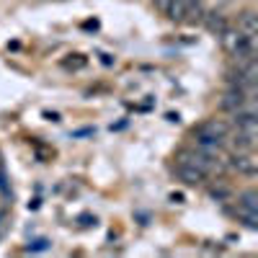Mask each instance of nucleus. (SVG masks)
I'll use <instances>...</instances> for the list:
<instances>
[{
  "label": "nucleus",
  "mask_w": 258,
  "mask_h": 258,
  "mask_svg": "<svg viewBox=\"0 0 258 258\" xmlns=\"http://www.w3.org/2000/svg\"><path fill=\"white\" fill-rule=\"evenodd\" d=\"M220 39H222V44H225V49H227L230 57L240 59V62L255 59V57H253V54H255V39H253V36H245V34H240V31H230V29H227Z\"/></svg>",
  "instance_id": "1"
},
{
  "label": "nucleus",
  "mask_w": 258,
  "mask_h": 258,
  "mask_svg": "<svg viewBox=\"0 0 258 258\" xmlns=\"http://www.w3.org/2000/svg\"><path fill=\"white\" fill-rule=\"evenodd\" d=\"M197 140H199V147L202 150H220L222 142L227 140V124L225 121H217V119H209L204 121L199 129H197Z\"/></svg>",
  "instance_id": "2"
},
{
  "label": "nucleus",
  "mask_w": 258,
  "mask_h": 258,
  "mask_svg": "<svg viewBox=\"0 0 258 258\" xmlns=\"http://www.w3.org/2000/svg\"><path fill=\"white\" fill-rule=\"evenodd\" d=\"M248 101H250V98H248V91H243V88H238V85H235L232 91L225 93L222 109H227V111H240V109H245Z\"/></svg>",
  "instance_id": "3"
},
{
  "label": "nucleus",
  "mask_w": 258,
  "mask_h": 258,
  "mask_svg": "<svg viewBox=\"0 0 258 258\" xmlns=\"http://www.w3.org/2000/svg\"><path fill=\"white\" fill-rule=\"evenodd\" d=\"M176 173H178V178H181L183 183H188V186H197V183L204 181V173H202V170H199V168H194L191 163H183V160H178Z\"/></svg>",
  "instance_id": "4"
},
{
  "label": "nucleus",
  "mask_w": 258,
  "mask_h": 258,
  "mask_svg": "<svg viewBox=\"0 0 258 258\" xmlns=\"http://www.w3.org/2000/svg\"><path fill=\"white\" fill-rule=\"evenodd\" d=\"M232 168L240 170V173H245V176H255L258 160L253 158V153H238V155L232 158Z\"/></svg>",
  "instance_id": "5"
},
{
  "label": "nucleus",
  "mask_w": 258,
  "mask_h": 258,
  "mask_svg": "<svg viewBox=\"0 0 258 258\" xmlns=\"http://www.w3.org/2000/svg\"><path fill=\"white\" fill-rule=\"evenodd\" d=\"M238 31L245 34V36H253V39H255V34H258V16H255L253 11H245V13L240 16V21H238Z\"/></svg>",
  "instance_id": "6"
},
{
  "label": "nucleus",
  "mask_w": 258,
  "mask_h": 258,
  "mask_svg": "<svg viewBox=\"0 0 258 258\" xmlns=\"http://www.w3.org/2000/svg\"><path fill=\"white\" fill-rule=\"evenodd\" d=\"M194 3H199V0H170L168 8H165V13H168L170 18H173V21H181V18H183V13H186Z\"/></svg>",
  "instance_id": "7"
},
{
  "label": "nucleus",
  "mask_w": 258,
  "mask_h": 258,
  "mask_svg": "<svg viewBox=\"0 0 258 258\" xmlns=\"http://www.w3.org/2000/svg\"><path fill=\"white\" fill-rule=\"evenodd\" d=\"M207 29H209L212 34L222 36V34L227 31V21H225V16H220V13H209V16H207Z\"/></svg>",
  "instance_id": "8"
},
{
  "label": "nucleus",
  "mask_w": 258,
  "mask_h": 258,
  "mask_svg": "<svg viewBox=\"0 0 258 258\" xmlns=\"http://www.w3.org/2000/svg\"><path fill=\"white\" fill-rule=\"evenodd\" d=\"M240 209H248V212H258V194L255 191H245L240 197Z\"/></svg>",
  "instance_id": "9"
},
{
  "label": "nucleus",
  "mask_w": 258,
  "mask_h": 258,
  "mask_svg": "<svg viewBox=\"0 0 258 258\" xmlns=\"http://www.w3.org/2000/svg\"><path fill=\"white\" fill-rule=\"evenodd\" d=\"M238 214H240V220H243L250 230L258 227V212H248V209H240V207H238Z\"/></svg>",
  "instance_id": "10"
},
{
  "label": "nucleus",
  "mask_w": 258,
  "mask_h": 258,
  "mask_svg": "<svg viewBox=\"0 0 258 258\" xmlns=\"http://www.w3.org/2000/svg\"><path fill=\"white\" fill-rule=\"evenodd\" d=\"M6 227H8V214H6V212H0V238H3Z\"/></svg>",
  "instance_id": "11"
},
{
  "label": "nucleus",
  "mask_w": 258,
  "mask_h": 258,
  "mask_svg": "<svg viewBox=\"0 0 258 258\" xmlns=\"http://www.w3.org/2000/svg\"><path fill=\"white\" fill-rule=\"evenodd\" d=\"M47 245H49V243H47V240H36V243H34V245H29V250H44V248H47Z\"/></svg>",
  "instance_id": "12"
},
{
  "label": "nucleus",
  "mask_w": 258,
  "mask_h": 258,
  "mask_svg": "<svg viewBox=\"0 0 258 258\" xmlns=\"http://www.w3.org/2000/svg\"><path fill=\"white\" fill-rule=\"evenodd\" d=\"M168 3H170V0H155V6H158L160 11H165V8H168Z\"/></svg>",
  "instance_id": "13"
},
{
  "label": "nucleus",
  "mask_w": 258,
  "mask_h": 258,
  "mask_svg": "<svg viewBox=\"0 0 258 258\" xmlns=\"http://www.w3.org/2000/svg\"><path fill=\"white\" fill-rule=\"evenodd\" d=\"M0 176H3V155H0Z\"/></svg>",
  "instance_id": "14"
}]
</instances>
